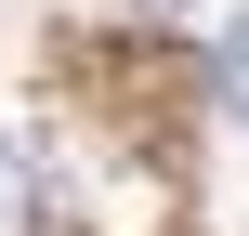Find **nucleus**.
Here are the masks:
<instances>
[{"label": "nucleus", "mask_w": 249, "mask_h": 236, "mask_svg": "<svg viewBox=\"0 0 249 236\" xmlns=\"http://www.w3.org/2000/svg\"><path fill=\"white\" fill-rule=\"evenodd\" d=\"M210 66H223V105H236V118H249V26H236V39H223V53H210Z\"/></svg>", "instance_id": "1"}]
</instances>
